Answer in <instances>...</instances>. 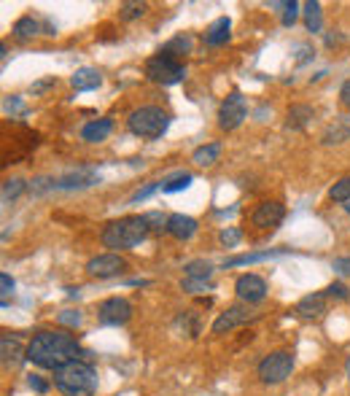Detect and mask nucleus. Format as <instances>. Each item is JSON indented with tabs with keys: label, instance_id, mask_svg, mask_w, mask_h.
Here are the masks:
<instances>
[{
	"label": "nucleus",
	"instance_id": "f257e3e1",
	"mask_svg": "<svg viewBox=\"0 0 350 396\" xmlns=\"http://www.w3.org/2000/svg\"><path fill=\"white\" fill-rule=\"evenodd\" d=\"M83 351L79 340L65 332H38L27 342V361L51 372L62 370L70 361H79Z\"/></svg>",
	"mask_w": 350,
	"mask_h": 396
},
{
	"label": "nucleus",
	"instance_id": "f03ea898",
	"mask_svg": "<svg viewBox=\"0 0 350 396\" xmlns=\"http://www.w3.org/2000/svg\"><path fill=\"white\" fill-rule=\"evenodd\" d=\"M148 235H151V230H148L145 216H124V219H116L105 227L100 240H103L105 248L132 251L135 246H141Z\"/></svg>",
	"mask_w": 350,
	"mask_h": 396
},
{
	"label": "nucleus",
	"instance_id": "7ed1b4c3",
	"mask_svg": "<svg viewBox=\"0 0 350 396\" xmlns=\"http://www.w3.org/2000/svg\"><path fill=\"white\" fill-rule=\"evenodd\" d=\"M54 386L65 396H92L97 391V370L89 361H70L54 372Z\"/></svg>",
	"mask_w": 350,
	"mask_h": 396
},
{
	"label": "nucleus",
	"instance_id": "20e7f679",
	"mask_svg": "<svg viewBox=\"0 0 350 396\" xmlns=\"http://www.w3.org/2000/svg\"><path fill=\"white\" fill-rule=\"evenodd\" d=\"M170 127V113L162 111L159 105H141L127 116V129L138 138H162Z\"/></svg>",
	"mask_w": 350,
	"mask_h": 396
},
{
	"label": "nucleus",
	"instance_id": "39448f33",
	"mask_svg": "<svg viewBox=\"0 0 350 396\" xmlns=\"http://www.w3.org/2000/svg\"><path fill=\"white\" fill-rule=\"evenodd\" d=\"M186 68L181 60H175L173 54L159 52L154 54L148 63H145V79L154 84H162V86H173V84L184 81Z\"/></svg>",
	"mask_w": 350,
	"mask_h": 396
},
{
	"label": "nucleus",
	"instance_id": "423d86ee",
	"mask_svg": "<svg viewBox=\"0 0 350 396\" xmlns=\"http://www.w3.org/2000/svg\"><path fill=\"white\" fill-rule=\"evenodd\" d=\"M291 370H294V356L289 351H275V354L264 356L262 361H259V380L262 383H267V386H278V383H283L286 377L291 375Z\"/></svg>",
	"mask_w": 350,
	"mask_h": 396
},
{
	"label": "nucleus",
	"instance_id": "0eeeda50",
	"mask_svg": "<svg viewBox=\"0 0 350 396\" xmlns=\"http://www.w3.org/2000/svg\"><path fill=\"white\" fill-rule=\"evenodd\" d=\"M248 116V105L246 97L240 92H229L224 97V103L218 105V127L221 129H237V127L246 122Z\"/></svg>",
	"mask_w": 350,
	"mask_h": 396
},
{
	"label": "nucleus",
	"instance_id": "6e6552de",
	"mask_svg": "<svg viewBox=\"0 0 350 396\" xmlns=\"http://www.w3.org/2000/svg\"><path fill=\"white\" fill-rule=\"evenodd\" d=\"M259 313L256 310H250L246 302H240V305H232L229 310L218 315L216 321H213V334H224V332H232V329H237V326H243L248 321H256Z\"/></svg>",
	"mask_w": 350,
	"mask_h": 396
},
{
	"label": "nucleus",
	"instance_id": "1a4fd4ad",
	"mask_svg": "<svg viewBox=\"0 0 350 396\" xmlns=\"http://www.w3.org/2000/svg\"><path fill=\"white\" fill-rule=\"evenodd\" d=\"M127 272V262H124L119 253H100V256H92L89 262H86V275H92V278H116V275H122Z\"/></svg>",
	"mask_w": 350,
	"mask_h": 396
},
{
	"label": "nucleus",
	"instance_id": "9d476101",
	"mask_svg": "<svg viewBox=\"0 0 350 396\" xmlns=\"http://www.w3.org/2000/svg\"><path fill=\"white\" fill-rule=\"evenodd\" d=\"M97 315L108 326H122V324H127L132 318V305L124 296H108L105 302H100Z\"/></svg>",
	"mask_w": 350,
	"mask_h": 396
},
{
	"label": "nucleus",
	"instance_id": "9b49d317",
	"mask_svg": "<svg viewBox=\"0 0 350 396\" xmlns=\"http://www.w3.org/2000/svg\"><path fill=\"white\" fill-rule=\"evenodd\" d=\"M234 292H237V299H240V302L256 305V302H262V299L267 296V283H264V278L248 272V275H240V278H237Z\"/></svg>",
	"mask_w": 350,
	"mask_h": 396
},
{
	"label": "nucleus",
	"instance_id": "f8f14e48",
	"mask_svg": "<svg viewBox=\"0 0 350 396\" xmlns=\"http://www.w3.org/2000/svg\"><path fill=\"white\" fill-rule=\"evenodd\" d=\"M283 216H286V208L280 203H262L259 208L253 210L250 224L259 227V230H272V227H278L283 221Z\"/></svg>",
	"mask_w": 350,
	"mask_h": 396
},
{
	"label": "nucleus",
	"instance_id": "ddd939ff",
	"mask_svg": "<svg viewBox=\"0 0 350 396\" xmlns=\"http://www.w3.org/2000/svg\"><path fill=\"white\" fill-rule=\"evenodd\" d=\"M329 310V296L326 292H315V294H308V296H302L299 302H296V315L299 318H321V315H326Z\"/></svg>",
	"mask_w": 350,
	"mask_h": 396
},
{
	"label": "nucleus",
	"instance_id": "4468645a",
	"mask_svg": "<svg viewBox=\"0 0 350 396\" xmlns=\"http://www.w3.org/2000/svg\"><path fill=\"white\" fill-rule=\"evenodd\" d=\"M100 181V173L95 170H73V173H65L60 178H54V189H86V187H95Z\"/></svg>",
	"mask_w": 350,
	"mask_h": 396
},
{
	"label": "nucleus",
	"instance_id": "2eb2a0df",
	"mask_svg": "<svg viewBox=\"0 0 350 396\" xmlns=\"http://www.w3.org/2000/svg\"><path fill=\"white\" fill-rule=\"evenodd\" d=\"M0 356H3V364L8 367H14V364H19L22 358H27V348L22 345V337L19 334H11L6 332L0 337Z\"/></svg>",
	"mask_w": 350,
	"mask_h": 396
},
{
	"label": "nucleus",
	"instance_id": "dca6fc26",
	"mask_svg": "<svg viewBox=\"0 0 350 396\" xmlns=\"http://www.w3.org/2000/svg\"><path fill=\"white\" fill-rule=\"evenodd\" d=\"M165 232L175 240H189V237L197 235V221L191 216H184V213H173V216H167Z\"/></svg>",
	"mask_w": 350,
	"mask_h": 396
},
{
	"label": "nucleus",
	"instance_id": "f3484780",
	"mask_svg": "<svg viewBox=\"0 0 350 396\" xmlns=\"http://www.w3.org/2000/svg\"><path fill=\"white\" fill-rule=\"evenodd\" d=\"M350 141V116H337L321 135V143L324 146H337V143H345Z\"/></svg>",
	"mask_w": 350,
	"mask_h": 396
},
{
	"label": "nucleus",
	"instance_id": "a211bd4d",
	"mask_svg": "<svg viewBox=\"0 0 350 396\" xmlns=\"http://www.w3.org/2000/svg\"><path fill=\"white\" fill-rule=\"evenodd\" d=\"M70 86L76 92H92L97 86H103V76L97 68H79L73 76H70Z\"/></svg>",
	"mask_w": 350,
	"mask_h": 396
},
{
	"label": "nucleus",
	"instance_id": "6ab92c4d",
	"mask_svg": "<svg viewBox=\"0 0 350 396\" xmlns=\"http://www.w3.org/2000/svg\"><path fill=\"white\" fill-rule=\"evenodd\" d=\"M111 129H113L111 119H95V122L81 127V141H86V143H103L105 138L111 135Z\"/></svg>",
	"mask_w": 350,
	"mask_h": 396
},
{
	"label": "nucleus",
	"instance_id": "aec40b11",
	"mask_svg": "<svg viewBox=\"0 0 350 396\" xmlns=\"http://www.w3.org/2000/svg\"><path fill=\"white\" fill-rule=\"evenodd\" d=\"M229 30H232L229 17H218V19L205 30V43L207 46H224V43L229 41V35H232Z\"/></svg>",
	"mask_w": 350,
	"mask_h": 396
},
{
	"label": "nucleus",
	"instance_id": "412c9836",
	"mask_svg": "<svg viewBox=\"0 0 350 396\" xmlns=\"http://www.w3.org/2000/svg\"><path fill=\"white\" fill-rule=\"evenodd\" d=\"M315 116V111L310 105H291L289 113H286V127L289 129H302L310 125V119Z\"/></svg>",
	"mask_w": 350,
	"mask_h": 396
},
{
	"label": "nucleus",
	"instance_id": "4be33fe9",
	"mask_svg": "<svg viewBox=\"0 0 350 396\" xmlns=\"http://www.w3.org/2000/svg\"><path fill=\"white\" fill-rule=\"evenodd\" d=\"M11 33H14V38H17V41H27V38H33V35H38V33H41V24L33 19V17H22V19L14 22Z\"/></svg>",
	"mask_w": 350,
	"mask_h": 396
},
{
	"label": "nucleus",
	"instance_id": "5701e85b",
	"mask_svg": "<svg viewBox=\"0 0 350 396\" xmlns=\"http://www.w3.org/2000/svg\"><path fill=\"white\" fill-rule=\"evenodd\" d=\"M221 154V143H207V146H200L194 154H191V162L200 167H210Z\"/></svg>",
	"mask_w": 350,
	"mask_h": 396
},
{
	"label": "nucleus",
	"instance_id": "b1692460",
	"mask_svg": "<svg viewBox=\"0 0 350 396\" xmlns=\"http://www.w3.org/2000/svg\"><path fill=\"white\" fill-rule=\"evenodd\" d=\"M305 8V24H308L310 33H321V3H315V0H310L302 6Z\"/></svg>",
	"mask_w": 350,
	"mask_h": 396
},
{
	"label": "nucleus",
	"instance_id": "393cba45",
	"mask_svg": "<svg viewBox=\"0 0 350 396\" xmlns=\"http://www.w3.org/2000/svg\"><path fill=\"white\" fill-rule=\"evenodd\" d=\"M184 270H186V278H202V280H210L213 264L205 262V259H197V262H189Z\"/></svg>",
	"mask_w": 350,
	"mask_h": 396
},
{
	"label": "nucleus",
	"instance_id": "a878e982",
	"mask_svg": "<svg viewBox=\"0 0 350 396\" xmlns=\"http://www.w3.org/2000/svg\"><path fill=\"white\" fill-rule=\"evenodd\" d=\"M191 181H194V175H191V173H178V175H173V178L162 181V189H165L167 194H173V191H184V189L191 187Z\"/></svg>",
	"mask_w": 350,
	"mask_h": 396
},
{
	"label": "nucleus",
	"instance_id": "bb28decb",
	"mask_svg": "<svg viewBox=\"0 0 350 396\" xmlns=\"http://www.w3.org/2000/svg\"><path fill=\"white\" fill-rule=\"evenodd\" d=\"M191 46H194V41H191V35H178V38H173V41L167 43L162 52H167V54H189L191 52Z\"/></svg>",
	"mask_w": 350,
	"mask_h": 396
},
{
	"label": "nucleus",
	"instance_id": "cd10ccee",
	"mask_svg": "<svg viewBox=\"0 0 350 396\" xmlns=\"http://www.w3.org/2000/svg\"><path fill=\"white\" fill-rule=\"evenodd\" d=\"M329 197L334 200V203H345V205H348V203H350V175L340 178V181L331 187Z\"/></svg>",
	"mask_w": 350,
	"mask_h": 396
},
{
	"label": "nucleus",
	"instance_id": "c85d7f7f",
	"mask_svg": "<svg viewBox=\"0 0 350 396\" xmlns=\"http://www.w3.org/2000/svg\"><path fill=\"white\" fill-rule=\"evenodd\" d=\"M275 251H262V253H243V256H234V259H227L224 267H237V264H253V262H262V259H269Z\"/></svg>",
	"mask_w": 350,
	"mask_h": 396
},
{
	"label": "nucleus",
	"instance_id": "c756f323",
	"mask_svg": "<svg viewBox=\"0 0 350 396\" xmlns=\"http://www.w3.org/2000/svg\"><path fill=\"white\" fill-rule=\"evenodd\" d=\"M181 289L186 294H202V292H210L213 286H210V280H202V278H184L181 280Z\"/></svg>",
	"mask_w": 350,
	"mask_h": 396
},
{
	"label": "nucleus",
	"instance_id": "7c9ffc66",
	"mask_svg": "<svg viewBox=\"0 0 350 396\" xmlns=\"http://www.w3.org/2000/svg\"><path fill=\"white\" fill-rule=\"evenodd\" d=\"M24 189H27L24 178H8V181L3 184V200H14V197H19Z\"/></svg>",
	"mask_w": 350,
	"mask_h": 396
},
{
	"label": "nucleus",
	"instance_id": "2f4dec72",
	"mask_svg": "<svg viewBox=\"0 0 350 396\" xmlns=\"http://www.w3.org/2000/svg\"><path fill=\"white\" fill-rule=\"evenodd\" d=\"M145 14V3H122V8H119V17L124 22L129 19H138V17H143Z\"/></svg>",
	"mask_w": 350,
	"mask_h": 396
},
{
	"label": "nucleus",
	"instance_id": "473e14b6",
	"mask_svg": "<svg viewBox=\"0 0 350 396\" xmlns=\"http://www.w3.org/2000/svg\"><path fill=\"white\" fill-rule=\"evenodd\" d=\"M218 240H221V246H227V248H234V246L243 240V230H240V227H227V230H221Z\"/></svg>",
	"mask_w": 350,
	"mask_h": 396
},
{
	"label": "nucleus",
	"instance_id": "72a5a7b5",
	"mask_svg": "<svg viewBox=\"0 0 350 396\" xmlns=\"http://www.w3.org/2000/svg\"><path fill=\"white\" fill-rule=\"evenodd\" d=\"M145 221H148V230H151V232L167 230V216H162L159 210H151V213H145Z\"/></svg>",
	"mask_w": 350,
	"mask_h": 396
},
{
	"label": "nucleus",
	"instance_id": "f704fd0d",
	"mask_svg": "<svg viewBox=\"0 0 350 396\" xmlns=\"http://www.w3.org/2000/svg\"><path fill=\"white\" fill-rule=\"evenodd\" d=\"M326 296H329V299H340V302H345V299L350 296V289L345 286V283H340V280H337V283H331L329 289H326Z\"/></svg>",
	"mask_w": 350,
	"mask_h": 396
},
{
	"label": "nucleus",
	"instance_id": "c9c22d12",
	"mask_svg": "<svg viewBox=\"0 0 350 396\" xmlns=\"http://www.w3.org/2000/svg\"><path fill=\"white\" fill-rule=\"evenodd\" d=\"M296 19H299V3H296V0H289V3H286V11H283V24L291 27Z\"/></svg>",
	"mask_w": 350,
	"mask_h": 396
},
{
	"label": "nucleus",
	"instance_id": "e433bc0d",
	"mask_svg": "<svg viewBox=\"0 0 350 396\" xmlns=\"http://www.w3.org/2000/svg\"><path fill=\"white\" fill-rule=\"evenodd\" d=\"M0 289H3V308H6V305H8V294L14 292V278H11V275H8V272H3V275H0Z\"/></svg>",
	"mask_w": 350,
	"mask_h": 396
},
{
	"label": "nucleus",
	"instance_id": "4c0bfd02",
	"mask_svg": "<svg viewBox=\"0 0 350 396\" xmlns=\"http://www.w3.org/2000/svg\"><path fill=\"white\" fill-rule=\"evenodd\" d=\"M57 321L65 324V326H79V324H81V315L76 313V310H65V313L57 315Z\"/></svg>",
	"mask_w": 350,
	"mask_h": 396
},
{
	"label": "nucleus",
	"instance_id": "58836bf2",
	"mask_svg": "<svg viewBox=\"0 0 350 396\" xmlns=\"http://www.w3.org/2000/svg\"><path fill=\"white\" fill-rule=\"evenodd\" d=\"M159 187H162V184H148V187H145V189H141V191H135L129 203L135 205V203H141V200H145V197H151V194H154V191H157V189H159Z\"/></svg>",
	"mask_w": 350,
	"mask_h": 396
},
{
	"label": "nucleus",
	"instance_id": "ea45409f",
	"mask_svg": "<svg viewBox=\"0 0 350 396\" xmlns=\"http://www.w3.org/2000/svg\"><path fill=\"white\" fill-rule=\"evenodd\" d=\"M331 270L340 272V275H350V256H342V259H334V262H331Z\"/></svg>",
	"mask_w": 350,
	"mask_h": 396
},
{
	"label": "nucleus",
	"instance_id": "a19ab883",
	"mask_svg": "<svg viewBox=\"0 0 350 396\" xmlns=\"http://www.w3.org/2000/svg\"><path fill=\"white\" fill-rule=\"evenodd\" d=\"M27 383H30V388H33V391H38V394H46V391H49V383L38 375H30L27 377Z\"/></svg>",
	"mask_w": 350,
	"mask_h": 396
},
{
	"label": "nucleus",
	"instance_id": "79ce46f5",
	"mask_svg": "<svg viewBox=\"0 0 350 396\" xmlns=\"http://www.w3.org/2000/svg\"><path fill=\"white\" fill-rule=\"evenodd\" d=\"M51 86H54V76H49V79H41V81H35L33 86H30V92H33V95H41V92L51 89Z\"/></svg>",
	"mask_w": 350,
	"mask_h": 396
},
{
	"label": "nucleus",
	"instance_id": "37998d69",
	"mask_svg": "<svg viewBox=\"0 0 350 396\" xmlns=\"http://www.w3.org/2000/svg\"><path fill=\"white\" fill-rule=\"evenodd\" d=\"M340 103L345 105V108H350V79L340 86Z\"/></svg>",
	"mask_w": 350,
	"mask_h": 396
},
{
	"label": "nucleus",
	"instance_id": "c03bdc74",
	"mask_svg": "<svg viewBox=\"0 0 350 396\" xmlns=\"http://www.w3.org/2000/svg\"><path fill=\"white\" fill-rule=\"evenodd\" d=\"M345 372H348V380H350V356H348V361H345Z\"/></svg>",
	"mask_w": 350,
	"mask_h": 396
},
{
	"label": "nucleus",
	"instance_id": "a18cd8bd",
	"mask_svg": "<svg viewBox=\"0 0 350 396\" xmlns=\"http://www.w3.org/2000/svg\"><path fill=\"white\" fill-rule=\"evenodd\" d=\"M345 210H348V216H350V203H348V205H345Z\"/></svg>",
	"mask_w": 350,
	"mask_h": 396
}]
</instances>
